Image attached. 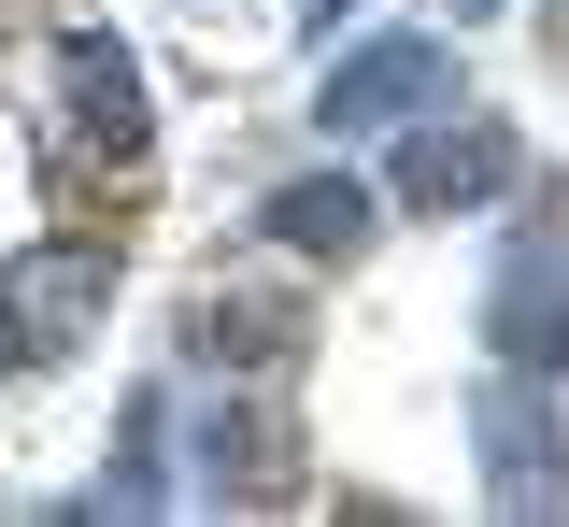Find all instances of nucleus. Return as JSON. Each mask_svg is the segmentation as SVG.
Instances as JSON below:
<instances>
[{"mask_svg":"<svg viewBox=\"0 0 569 527\" xmlns=\"http://www.w3.org/2000/svg\"><path fill=\"white\" fill-rule=\"evenodd\" d=\"M200 485H213V499H257V485H284V414L257 399V371H228V399L200 414Z\"/></svg>","mask_w":569,"mask_h":527,"instance_id":"8","label":"nucleus"},{"mask_svg":"<svg viewBox=\"0 0 569 527\" xmlns=\"http://www.w3.org/2000/svg\"><path fill=\"white\" fill-rule=\"evenodd\" d=\"M512 186H527V143H512L498 115L413 129V157H399V200H413V215H498Z\"/></svg>","mask_w":569,"mask_h":527,"instance_id":"4","label":"nucleus"},{"mask_svg":"<svg viewBox=\"0 0 569 527\" xmlns=\"http://www.w3.org/2000/svg\"><path fill=\"white\" fill-rule=\"evenodd\" d=\"M58 72H71V115H86V143L114 157V171H142V157H157V100H142L129 43H100V29H71V43H58Z\"/></svg>","mask_w":569,"mask_h":527,"instance_id":"6","label":"nucleus"},{"mask_svg":"<svg viewBox=\"0 0 569 527\" xmlns=\"http://www.w3.org/2000/svg\"><path fill=\"white\" fill-rule=\"evenodd\" d=\"M441 86H456V43L385 29V43H356V58H328V72H313V129H328V143L413 129V115H441Z\"/></svg>","mask_w":569,"mask_h":527,"instance_id":"2","label":"nucleus"},{"mask_svg":"<svg viewBox=\"0 0 569 527\" xmlns=\"http://www.w3.org/2000/svg\"><path fill=\"white\" fill-rule=\"evenodd\" d=\"M313 29H342V0H313Z\"/></svg>","mask_w":569,"mask_h":527,"instance_id":"11","label":"nucleus"},{"mask_svg":"<svg viewBox=\"0 0 569 527\" xmlns=\"http://www.w3.org/2000/svg\"><path fill=\"white\" fill-rule=\"evenodd\" d=\"M470 443H485V499L498 514H569V428L541 399V371H498L470 399Z\"/></svg>","mask_w":569,"mask_h":527,"instance_id":"3","label":"nucleus"},{"mask_svg":"<svg viewBox=\"0 0 569 527\" xmlns=\"http://www.w3.org/2000/svg\"><path fill=\"white\" fill-rule=\"evenodd\" d=\"M100 300H114V257H86V242H43V257L0 271V314H14L29 357H71V342L100 328Z\"/></svg>","mask_w":569,"mask_h":527,"instance_id":"5","label":"nucleus"},{"mask_svg":"<svg viewBox=\"0 0 569 527\" xmlns=\"http://www.w3.org/2000/svg\"><path fill=\"white\" fill-rule=\"evenodd\" d=\"M485 357L498 371H569V200H527L485 286Z\"/></svg>","mask_w":569,"mask_h":527,"instance_id":"1","label":"nucleus"},{"mask_svg":"<svg viewBox=\"0 0 569 527\" xmlns=\"http://www.w3.org/2000/svg\"><path fill=\"white\" fill-rule=\"evenodd\" d=\"M257 228H271L284 257H328V271H356V257H370V228H385V200H370L356 171H299V186H271V200H257Z\"/></svg>","mask_w":569,"mask_h":527,"instance_id":"7","label":"nucleus"},{"mask_svg":"<svg viewBox=\"0 0 569 527\" xmlns=\"http://www.w3.org/2000/svg\"><path fill=\"white\" fill-rule=\"evenodd\" d=\"M200 342L228 357V371H271L284 342H299V300H213V314H200Z\"/></svg>","mask_w":569,"mask_h":527,"instance_id":"9","label":"nucleus"},{"mask_svg":"<svg viewBox=\"0 0 569 527\" xmlns=\"http://www.w3.org/2000/svg\"><path fill=\"white\" fill-rule=\"evenodd\" d=\"M14 371H29V342H14V314H0V385H14Z\"/></svg>","mask_w":569,"mask_h":527,"instance_id":"10","label":"nucleus"}]
</instances>
